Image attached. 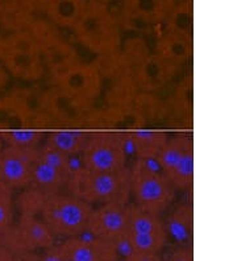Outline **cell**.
I'll use <instances>...</instances> for the list:
<instances>
[{
	"label": "cell",
	"mask_w": 237,
	"mask_h": 261,
	"mask_svg": "<svg viewBox=\"0 0 237 261\" xmlns=\"http://www.w3.org/2000/svg\"><path fill=\"white\" fill-rule=\"evenodd\" d=\"M67 194L91 206L106 203H130L129 166L114 172H95L76 166L70 175Z\"/></svg>",
	"instance_id": "cell-1"
},
{
	"label": "cell",
	"mask_w": 237,
	"mask_h": 261,
	"mask_svg": "<svg viewBox=\"0 0 237 261\" xmlns=\"http://www.w3.org/2000/svg\"><path fill=\"white\" fill-rule=\"evenodd\" d=\"M73 32L76 41L96 57L114 55L123 45V27L117 12L96 2H87Z\"/></svg>",
	"instance_id": "cell-2"
},
{
	"label": "cell",
	"mask_w": 237,
	"mask_h": 261,
	"mask_svg": "<svg viewBox=\"0 0 237 261\" xmlns=\"http://www.w3.org/2000/svg\"><path fill=\"white\" fill-rule=\"evenodd\" d=\"M94 206L66 191L45 195L40 218L57 239L66 240L86 235Z\"/></svg>",
	"instance_id": "cell-3"
},
{
	"label": "cell",
	"mask_w": 237,
	"mask_h": 261,
	"mask_svg": "<svg viewBox=\"0 0 237 261\" xmlns=\"http://www.w3.org/2000/svg\"><path fill=\"white\" fill-rule=\"evenodd\" d=\"M129 178L130 201L139 208L161 215L173 204L177 190L150 161L136 159L129 166Z\"/></svg>",
	"instance_id": "cell-4"
},
{
	"label": "cell",
	"mask_w": 237,
	"mask_h": 261,
	"mask_svg": "<svg viewBox=\"0 0 237 261\" xmlns=\"http://www.w3.org/2000/svg\"><path fill=\"white\" fill-rule=\"evenodd\" d=\"M0 62L11 76L25 82L41 80L46 71L41 51L29 31L0 37Z\"/></svg>",
	"instance_id": "cell-5"
},
{
	"label": "cell",
	"mask_w": 237,
	"mask_h": 261,
	"mask_svg": "<svg viewBox=\"0 0 237 261\" xmlns=\"http://www.w3.org/2000/svg\"><path fill=\"white\" fill-rule=\"evenodd\" d=\"M41 91L33 89L11 90L0 96V132L16 129H47L40 109Z\"/></svg>",
	"instance_id": "cell-6"
},
{
	"label": "cell",
	"mask_w": 237,
	"mask_h": 261,
	"mask_svg": "<svg viewBox=\"0 0 237 261\" xmlns=\"http://www.w3.org/2000/svg\"><path fill=\"white\" fill-rule=\"evenodd\" d=\"M126 132L90 130L89 141L79 156L81 166L95 172H114L128 166Z\"/></svg>",
	"instance_id": "cell-7"
},
{
	"label": "cell",
	"mask_w": 237,
	"mask_h": 261,
	"mask_svg": "<svg viewBox=\"0 0 237 261\" xmlns=\"http://www.w3.org/2000/svg\"><path fill=\"white\" fill-rule=\"evenodd\" d=\"M169 235L161 215L148 213L133 204H128V228L124 244L128 252L161 255Z\"/></svg>",
	"instance_id": "cell-8"
},
{
	"label": "cell",
	"mask_w": 237,
	"mask_h": 261,
	"mask_svg": "<svg viewBox=\"0 0 237 261\" xmlns=\"http://www.w3.org/2000/svg\"><path fill=\"white\" fill-rule=\"evenodd\" d=\"M94 105L74 98L53 86L41 91L40 109L47 123V129H86V123Z\"/></svg>",
	"instance_id": "cell-9"
},
{
	"label": "cell",
	"mask_w": 237,
	"mask_h": 261,
	"mask_svg": "<svg viewBox=\"0 0 237 261\" xmlns=\"http://www.w3.org/2000/svg\"><path fill=\"white\" fill-rule=\"evenodd\" d=\"M28 31L35 37L45 67L51 75L81 61L75 46L61 33L62 29L54 25L46 17L36 19Z\"/></svg>",
	"instance_id": "cell-10"
},
{
	"label": "cell",
	"mask_w": 237,
	"mask_h": 261,
	"mask_svg": "<svg viewBox=\"0 0 237 261\" xmlns=\"http://www.w3.org/2000/svg\"><path fill=\"white\" fill-rule=\"evenodd\" d=\"M71 157L42 143L36 149L32 168V188L45 194L63 193L74 168Z\"/></svg>",
	"instance_id": "cell-11"
},
{
	"label": "cell",
	"mask_w": 237,
	"mask_h": 261,
	"mask_svg": "<svg viewBox=\"0 0 237 261\" xmlns=\"http://www.w3.org/2000/svg\"><path fill=\"white\" fill-rule=\"evenodd\" d=\"M160 172L177 191L189 190L194 182V145L191 137L179 134L169 137L155 159Z\"/></svg>",
	"instance_id": "cell-12"
},
{
	"label": "cell",
	"mask_w": 237,
	"mask_h": 261,
	"mask_svg": "<svg viewBox=\"0 0 237 261\" xmlns=\"http://www.w3.org/2000/svg\"><path fill=\"white\" fill-rule=\"evenodd\" d=\"M58 243L51 229L40 217H19L0 239L15 257L31 255Z\"/></svg>",
	"instance_id": "cell-13"
},
{
	"label": "cell",
	"mask_w": 237,
	"mask_h": 261,
	"mask_svg": "<svg viewBox=\"0 0 237 261\" xmlns=\"http://www.w3.org/2000/svg\"><path fill=\"white\" fill-rule=\"evenodd\" d=\"M51 78L54 86L89 105H94L103 93V78L95 62L79 61Z\"/></svg>",
	"instance_id": "cell-14"
},
{
	"label": "cell",
	"mask_w": 237,
	"mask_h": 261,
	"mask_svg": "<svg viewBox=\"0 0 237 261\" xmlns=\"http://www.w3.org/2000/svg\"><path fill=\"white\" fill-rule=\"evenodd\" d=\"M128 204L106 203L94 206L86 233L117 247L124 244L128 228Z\"/></svg>",
	"instance_id": "cell-15"
},
{
	"label": "cell",
	"mask_w": 237,
	"mask_h": 261,
	"mask_svg": "<svg viewBox=\"0 0 237 261\" xmlns=\"http://www.w3.org/2000/svg\"><path fill=\"white\" fill-rule=\"evenodd\" d=\"M174 4V0H123L117 16L123 28L146 31L164 24Z\"/></svg>",
	"instance_id": "cell-16"
},
{
	"label": "cell",
	"mask_w": 237,
	"mask_h": 261,
	"mask_svg": "<svg viewBox=\"0 0 237 261\" xmlns=\"http://www.w3.org/2000/svg\"><path fill=\"white\" fill-rule=\"evenodd\" d=\"M37 148L22 149L4 145L0 152V182L8 186L11 190L29 188Z\"/></svg>",
	"instance_id": "cell-17"
},
{
	"label": "cell",
	"mask_w": 237,
	"mask_h": 261,
	"mask_svg": "<svg viewBox=\"0 0 237 261\" xmlns=\"http://www.w3.org/2000/svg\"><path fill=\"white\" fill-rule=\"evenodd\" d=\"M67 261H119V247L104 240L85 235L61 240Z\"/></svg>",
	"instance_id": "cell-18"
},
{
	"label": "cell",
	"mask_w": 237,
	"mask_h": 261,
	"mask_svg": "<svg viewBox=\"0 0 237 261\" xmlns=\"http://www.w3.org/2000/svg\"><path fill=\"white\" fill-rule=\"evenodd\" d=\"M173 66L155 53H149L132 71L140 91L155 94L161 90L168 83Z\"/></svg>",
	"instance_id": "cell-19"
},
{
	"label": "cell",
	"mask_w": 237,
	"mask_h": 261,
	"mask_svg": "<svg viewBox=\"0 0 237 261\" xmlns=\"http://www.w3.org/2000/svg\"><path fill=\"white\" fill-rule=\"evenodd\" d=\"M42 13L60 29L73 31L89 0H41Z\"/></svg>",
	"instance_id": "cell-20"
},
{
	"label": "cell",
	"mask_w": 237,
	"mask_h": 261,
	"mask_svg": "<svg viewBox=\"0 0 237 261\" xmlns=\"http://www.w3.org/2000/svg\"><path fill=\"white\" fill-rule=\"evenodd\" d=\"M126 140L130 144L137 160L155 161L165 144L168 143L169 135L162 130L133 129L126 132Z\"/></svg>",
	"instance_id": "cell-21"
},
{
	"label": "cell",
	"mask_w": 237,
	"mask_h": 261,
	"mask_svg": "<svg viewBox=\"0 0 237 261\" xmlns=\"http://www.w3.org/2000/svg\"><path fill=\"white\" fill-rule=\"evenodd\" d=\"M90 130L58 129L46 132L45 144L57 149L66 156L75 159L82 154L86 144L89 141Z\"/></svg>",
	"instance_id": "cell-22"
},
{
	"label": "cell",
	"mask_w": 237,
	"mask_h": 261,
	"mask_svg": "<svg viewBox=\"0 0 237 261\" xmlns=\"http://www.w3.org/2000/svg\"><path fill=\"white\" fill-rule=\"evenodd\" d=\"M132 111L136 129H139L161 119L164 116L165 109L160 98L154 93L140 91L132 105Z\"/></svg>",
	"instance_id": "cell-23"
},
{
	"label": "cell",
	"mask_w": 237,
	"mask_h": 261,
	"mask_svg": "<svg viewBox=\"0 0 237 261\" xmlns=\"http://www.w3.org/2000/svg\"><path fill=\"white\" fill-rule=\"evenodd\" d=\"M155 55L170 62L171 65L177 64L178 61L183 60L187 56V38L177 33L166 32L158 38L155 46Z\"/></svg>",
	"instance_id": "cell-24"
},
{
	"label": "cell",
	"mask_w": 237,
	"mask_h": 261,
	"mask_svg": "<svg viewBox=\"0 0 237 261\" xmlns=\"http://www.w3.org/2000/svg\"><path fill=\"white\" fill-rule=\"evenodd\" d=\"M165 226L169 236L178 242H187L193 232V208L187 204L178 206Z\"/></svg>",
	"instance_id": "cell-25"
},
{
	"label": "cell",
	"mask_w": 237,
	"mask_h": 261,
	"mask_svg": "<svg viewBox=\"0 0 237 261\" xmlns=\"http://www.w3.org/2000/svg\"><path fill=\"white\" fill-rule=\"evenodd\" d=\"M0 135H2L4 145L32 149V148L40 147L44 143L46 132L36 129H16L4 130V132H0Z\"/></svg>",
	"instance_id": "cell-26"
},
{
	"label": "cell",
	"mask_w": 237,
	"mask_h": 261,
	"mask_svg": "<svg viewBox=\"0 0 237 261\" xmlns=\"http://www.w3.org/2000/svg\"><path fill=\"white\" fill-rule=\"evenodd\" d=\"M45 195V193L32 186L22 189L15 199V208L19 213V217H40Z\"/></svg>",
	"instance_id": "cell-27"
},
{
	"label": "cell",
	"mask_w": 237,
	"mask_h": 261,
	"mask_svg": "<svg viewBox=\"0 0 237 261\" xmlns=\"http://www.w3.org/2000/svg\"><path fill=\"white\" fill-rule=\"evenodd\" d=\"M164 24H166L165 25L166 32L186 36L187 29L190 28V24H191V6L186 2L174 4Z\"/></svg>",
	"instance_id": "cell-28"
},
{
	"label": "cell",
	"mask_w": 237,
	"mask_h": 261,
	"mask_svg": "<svg viewBox=\"0 0 237 261\" xmlns=\"http://www.w3.org/2000/svg\"><path fill=\"white\" fill-rule=\"evenodd\" d=\"M15 211L13 190L0 182V239L15 223Z\"/></svg>",
	"instance_id": "cell-29"
},
{
	"label": "cell",
	"mask_w": 237,
	"mask_h": 261,
	"mask_svg": "<svg viewBox=\"0 0 237 261\" xmlns=\"http://www.w3.org/2000/svg\"><path fill=\"white\" fill-rule=\"evenodd\" d=\"M19 257H21L24 261H67L66 256L62 251V247H61V243H56L49 248L42 249L36 253L19 256Z\"/></svg>",
	"instance_id": "cell-30"
},
{
	"label": "cell",
	"mask_w": 237,
	"mask_h": 261,
	"mask_svg": "<svg viewBox=\"0 0 237 261\" xmlns=\"http://www.w3.org/2000/svg\"><path fill=\"white\" fill-rule=\"evenodd\" d=\"M165 261H193V253L187 247H178L170 252Z\"/></svg>",
	"instance_id": "cell-31"
},
{
	"label": "cell",
	"mask_w": 237,
	"mask_h": 261,
	"mask_svg": "<svg viewBox=\"0 0 237 261\" xmlns=\"http://www.w3.org/2000/svg\"><path fill=\"white\" fill-rule=\"evenodd\" d=\"M119 261H165L161 255H148V253H136V252H128L124 257Z\"/></svg>",
	"instance_id": "cell-32"
},
{
	"label": "cell",
	"mask_w": 237,
	"mask_h": 261,
	"mask_svg": "<svg viewBox=\"0 0 237 261\" xmlns=\"http://www.w3.org/2000/svg\"><path fill=\"white\" fill-rule=\"evenodd\" d=\"M11 78H12L11 74L7 71V69L3 65L0 64V91H6L11 82Z\"/></svg>",
	"instance_id": "cell-33"
},
{
	"label": "cell",
	"mask_w": 237,
	"mask_h": 261,
	"mask_svg": "<svg viewBox=\"0 0 237 261\" xmlns=\"http://www.w3.org/2000/svg\"><path fill=\"white\" fill-rule=\"evenodd\" d=\"M0 261H15V256L3 244H0Z\"/></svg>",
	"instance_id": "cell-34"
},
{
	"label": "cell",
	"mask_w": 237,
	"mask_h": 261,
	"mask_svg": "<svg viewBox=\"0 0 237 261\" xmlns=\"http://www.w3.org/2000/svg\"><path fill=\"white\" fill-rule=\"evenodd\" d=\"M90 2H96V3L104 4V6H110L114 8V6H116V4H120L123 0H90Z\"/></svg>",
	"instance_id": "cell-35"
},
{
	"label": "cell",
	"mask_w": 237,
	"mask_h": 261,
	"mask_svg": "<svg viewBox=\"0 0 237 261\" xmlns=\"http://www.w3.org/2000/svg\"><path fill=\"white\" fill-rule=\"evenodd\" d=\"M3 147H4V143H3V139H2V135H0V152H2Z\"/></svg>",
	"instance_id": "cell-36"
}]
</instances>
